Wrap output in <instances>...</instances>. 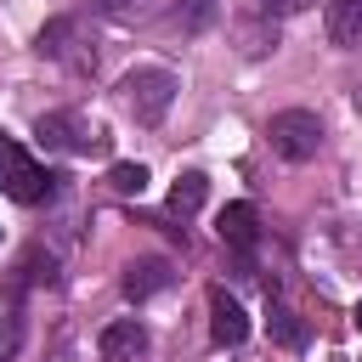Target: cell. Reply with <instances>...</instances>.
<instances>
[{"label": "cell", "mask_w": 362, "mask_h": 362, "mask_svg": "<svg viewBox=\"0 0 362 362\" xmlns=\"http://www.w3.org/2000/svg\"><path fill=\"white\" fill-rule=\"evenodd\" d=\"M204 198H209V175L204 170H187V175H175V187H170V215H198L204 209Z\"/></svg>", "instance_id": "cell-14"}, {"label": "cell", "mask_w": 362, "mask_h": 362, "mask_svg": "<svg viewBox=\"0 0 362 362\" xmlns=\"http://www.w3.org/2000/svg\"><path fill=\"white\" fill-rule=\"evenodd\" d=\"M322 23H328V40L339 51H356L362 45V0H328Z\"/></svg>", "instance_id": "cell-11"}, {"label": "cell", "mask_w": 362, "mask_h": 362, "mask_svg": "<svg viewBox=\"0 0 362 362\" xmlns=\"http://www.w3.org/2000/svg\"><path fill=\"white\" fill-rule=\"evenodd\" d=\"M147 345H153V334H147V322H141V317H119V322H107V328H102V339H96L102 362H141V356H147Z\"/></svg>", "instance_id": "cell-6"}, {"label": "cell", "mask_w": 362, "mask_h": 362, "mask_svg": "<svg viewBox=\"0 0 362 362\" xmlns=\"http://www.w3.org/2000/svg\"><path fill=\"white\" fill-rule=\"evenodd\" d=\"M17 345H23V294L6 288V300H0V362H11Z\"/></svg>", "instance_id": "cell-15"}, {"label": "cell", "mask_w": 362, "mask_h": 362, "mask_svg": "<svg viewBox=\"0 0 362 362\" xmlns=\"http://www.w3.org/2000/svg\"><path fill=\"white\" fill-rule=\"evenodd\" d=\"M311 0H266V11H305Z\"/></svg>", "instance_id": "cell-19"}, {"label": "cell", "mask_w": 362, "mask_h": 362, "mask_svg": "<svg viewBox=\"0 0 362 362\" xmlns=\"http://www.w3.org/2000/svg\"><path fill=\"white\" fill-rule=\"evenodd\" d=\"M209 339L215 345H243L249 339V317L226 288H209Z\"/></svg>", "instance_id": "cell-9"}, {"label": "cell", "mask_w": 362, "mask_h": 362, "mask_svg": "<svg viewBox=\"0 0 362 362\" xmlns=\"http://www.w3.org/2000/svg\"><path fill=\"white\" fill-rule=\"evenodd\" d=\"M96 11H107V17H130L136 0H96Z\"/></svg>", "instance_id": "cell-18"}, {"label": "cell", "mask_w": 362, "mask_h": 362, "mask_svg": "<svg viewBox=\"0 0 362 362\" xmlns=\"http://www.w3.org/2000/svg\"><path fill=\"white\" fill-rule=\"evenodd\" d=\"M34 51L74 68V74H96V45L79 34V17H51L40 34H34Z\"/></svg>", "instance_id": "cell-4"}, {"label": "cell", "mask_w": 362, "mask_h": 362, "mask_svg": "<svg viewBox=\"0 0 362 362\" xmlns=\"http://www.w3.org/2000/svg\"><path fill=\"white\" fill-rule=\"evenodd\" d=\"M107 187H113V192H124V198H141L147 170H141V164H113V170H107Z\"/></svg>", "instance_id": "cell-17"}, {"label": "cell", "mask_w": 362, "mask_h": 362, "mask_svg": "<svg viewBox=\"0 0 362 362\" xmlns=\"http://www.w3.org/2000/svg\"><path fill=\"white\" fill-rule=\"evenodd\" d=\"M232 34H238V51L243 57H266V51H277V17L260 6V11H243L238 23H232Z\"/></svg>", "instance_id": "cell-10"}, {"label": "cell", "mask_w": 362, "mask_h": 362, "mask_svg": "<svg viewBox=\"0 0 362 362\" xmlns=\"http://www.w3.org/2000/svg\"><path fill=\"white\" fill-rule=\"evenodd\" d=\"M57 181H62V175L40 170L11 136H0V187H6L17 204H45V198H57Z\"/></svg>", "instance_id": "cell-2"}, {"label": "cell", "mask_w": 362, "mask_h": 362, "mask_svg": "<svg viewBox=\"0 0 362 362\" xmlns=\"http://www.w3.org/2000/svg\"><path fill=\"white\" fill-rule=\"evenodd\" d=\"M351 322H356V328H362V300H356V317H351Z\"/></svg>", "instance_id": "cell-20"}, {"label": "cell", "mask_w": 362, "mask_h": 362, "mask_svg": "<svg viewBox=\"0 0 362 362\" xmlns=\"http://www.w3.org/2000/svg\"><path fill=\"white\" fill-rule=\"evenodd\" d=\"M215 0H175V11H170V23L181 28V34H204L209 23H215Z\"/></svg>", "instance_id": "cell-16"}, {"label": "cell", "mask_w": 362, "mask_h": 362, "mask_svg": "<svg viewBox=\"0 0 362 362\" xmlns=\"http://www.w3.org/2000/svg\"><path fill=\"white\" fill-rule=\"evenodd\" d=\"M266 334H272V345H283V351H305V322H300L283 300H266Z\"/></svg>", "instance_id": "cell-13"}, {"label": "cell", "mask_w": 362, "mask_h": 362, "mask_svg": "<svg viewBox=\"0 0 362 362\" xmlns=\"http://www.w3.org/2000/svg\"><path fill=\"white\" fill-rule=\"evenodd\" d=\"M175 90H181V85H175L170 68H130V74L119 79V96H124V107H130L136 124H164Z\"/></svg>", "instance_id": "cell-1"}, {"label": "cell", "mask_w": 362, "mask_h": 362, "mask_svg": "<svg viewBox=\"0 0 362 362\" xmlns=\"http://www.w3.org/2000/svg\"><path fill=\"white\" fill-rule=\"evenodd\" d=\"M266 141H272V153H283L288 164H305V158H317V147H322V119H317L311 107H283V113H272Z\"/></svg>", "instance_id": "cell-3"}, {"label": "cell", "mask_w": 362, "mask_h": 362, "mask_svg": "<svg viewBox=\"0 0 362 362\" xmlns=\"http://www.w3.org/2000/svg\"><path fill=\"white\" fill-rule=\"evenodd\" d=\"M34 136L51 147V153H74V158H85V153H102L107 141H102V130L96 124H85L74 107H57V113H40V124H34Z\"/></svg>", "instance_id": "cell-5"}, {"label": "cell", "mask_w": 362, "mask_h": 362, "mask_svg": "<svg viewBox=\"0 0 362 362\" xmlns=\"http://www.w3.org/2000/svg\"><path fill=\"white\" fill-rule=\"evenodd\" d=\"M215 232H221V243H226L232 255H255V243H260V215H255V204H226V209L215 215Z\"/></svg>", "instance_id": "cell-8"}, {"label": "cell", "mask_w": 362, "mask_h": 362, "mask_svg": "<svg viewBox=\"0 0 362 362\" xmlns=\"http://www.w3.org/2000/svg\"><path fill=\"white\" fill-rule=\"evenodd\" d=\"M40 283H57V260H51V255H45L40 243H28L6 288H11V294H23V288H40Z\"/></svg>", "instance_id": "cell-12"}, {"label": "cell", "mask_w": 362, "mask_h": 362, "mask_svg": "<svg viewBox=\"0 0 362 362\" xmlns=\"http://www.w3.org/2000/svg\"><path fill=\"white\" fill-rule=\"evenodd\" d=\"M170 260L164 255H136V260H124V277H119V288H124V300H153L158 288H170Z\"/></svg>", "instance_id": "cell-7"}]
</instances>
